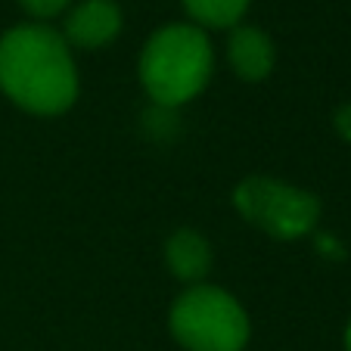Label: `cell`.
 <instances>
[{
    "label": "cell",
    "instance_id": "1",
    "mask_svg": "<svg viewBox=\"0 0 351 351\" xmlns=\"http://www.w3.org/2000/svg\"><path fill=\"white\" fill-rule=\"evenodd\" d=\"M0 90L34 115H60L78 97L66 38L47 25H16L0 38Z\"/></svg>",
    "mask_w": 351,
    "mask_h": 351
},
{
    "label": "cell",
    "instance_id": "5",
    "mask_svg": "<svg viewBox=\"0 0 351 351\" xmlns=\"http://www.w3.org/2000/svg\"><path fill=\"white\" fill-rule=\"evenodd\" d=\"M121 32V10L115 0H84L66 19V44L97 50L115 40Z\"/></svg>",
    "mask_w": 351,
    "mask_h": 351
},
{
    "label": "cell",
    "instance_id": "3",
    "mask_svg": "<svg viewBox=\"0 0 351 351\" xmlns=\"http://www.w3.org/2000/svg\"><path fill=\"white\" fill-rule=\"evenodd\" d=\"M168 324L186 351H243L249 342V317L218 286H190L171 305Z\"/></svg>",
    "mask_w": 351,
    "mask_h": 351
},
{
    "label": "cell",
    "instance_id": "11",
    "mask_svg": "<svg viewBox=\"0 0 351 351\" xmlns=\"http://www.w3.org/2000/svg\"><path fill=\"white\" fill-rule=\"evenodd\" d=\"M345 348L351 351V324H348V330H345Z\"/></svg>",
    "mask_w": 351,
    "mask_h": 351
},
{
    "label": "cell",
    "instance_id": "8",
    "mask_svg": "<svg viewBox=\"0 0 351 351\" xmlns=\"http://www.w3.org/2000/svg\"><path fill=\"white\" fill-rule=\"evenodd\" d=\"M184 7L199 25L227 28L243 19V13L249 10V0H184Z\"/></svg>",
    "mask_w": 351,
    "mask_h": 351
},
{
    "label": "cell",
    "instance_id": "10",
    "mask_svg": "<svg viewBox=\"0 0 351 351\" xmlns=\"http://www.w3.org/2000/svg\"><path fill=\"white\" fill-rule=\"evenodd\" d=\"M332 125H336V131L351 143V103H348V106H342V109H336V119H332Z\"/></svg>",
    "mask_w": 351,
    "mask_h": 351
},
{
    "label": "cell",
    "instance_id": "4",
    "mask_svg": "<svg viewBox=\"0 0 351 351\" xmlns=\"http://www.w3.org/2000/svg\"><path fill=\"white\" fill-rule=\"evenodd\" d=\"M233 206L249 224L277 239H298L314 230L320 202L314 193L280 184L274 178H245L233 190Z\"/></svg>",
    "mask_w": 351,
    "mask_h": 351
},
{
    "label": "cell",
    "instance_id": "9",
    "mask_svg": "<svg viewBox=\"0 0 351 351\" xmlns=\"http://www.w3.org/2000/svg\"><path fill=\"white\" fill-rule=\"evenodd\" d=\"M19 3L32 16H38V19H47V16H56L60 10H66L69 0H19Z\"/></svg>",
    "mask_w": 351,
    "mask_h": 351
},
{
    "label": "cell",
    "instance_id": "2",
    "mask_svg": "<svg viewBox=\"0 0 351 351\" xmlns=\"http://www.w3.org/2000/svg\"><path fill=\"white\" fill-rule=\"evenodd\" d=\"M212 44L199 25H165L140 53V81L159 106H180L212 78Z\"/></svg>",
    "mask_w": 351,
    "mask_h": 351
},
{
    "label": "cell",
    "instance_id": "7",
    "mask_svg": "<svg viewBox=\"0 0 351 351\" xmlns=\"http://www.w3.org/2000/svg\"><path fill=\"white\" fill-rule=\"evenodd\" d=\"M168 267L184 283H199L212 267V249L196 230H178L165 245Z\"/></svg>",
    "mask_w": 351,
    "mask_h": 351
},
{
    "label": "cell",
    "instance_id": "6",
    "mask_svg": "<svg viewBox=\"0 0 351 351\" xmlns=\"http://www.w3.org/2000/svg\"><path fill=\"white\" fill-rule=\"evenodd\" d=\"M230 66L243 81H261L274 69V44L261 28L237 25L230 34Z\"/></svg>",
    "mask_w": 351,
    "mask_h": 351
}]
</instances>
